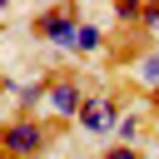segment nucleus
<instances>
[{
  "label": "nucleus",
  "instance_id": "nucleus-1",
  "mask_svg": "<svg viewBox=\"0 0 159 159\" xmlns=\"http://www.w3.org/2000/svg\"><path fill=\"white\" fill-rule=\"evenodd\" d=\"M50 124L45 119H35V114H15V119H5V129H0V149H5V159H45L50 154Z\"/></svg>",
  "mask_w": 159,
  "mask_h": 159
},
{
  "label": "nucleus",
  "instance_id": "nucleus-2",
  "mask_svg": "<svg viewBox=\"0 0 159 159\" xmlns=\"http://www.w3.org/2000/svg\"><path fill=\"white\" fill-rule=\"evenodd\" d=\"M84 15L80 5H55V10H40L35 15V40L45 45H60V50H75V35H80Z\"/></svg>",
  "mask_w": 159,
  "mask_h": 159
},
{
  "label": "nucleus",
  "instance_id": "nucleus-3",
  "mask_svg": "<svg viewBox=\"0 0 159 159\" xmlns=\"http://www.w3.org/2000/svg\"><path fill=\"white\" fill-rule=\"evenodd\" d=\"M84 89H80V80L75 75H55L50 80V99H45V109L55 114V119H65V124H75L80 119V109H84Z\"/></svg>",
  "mask_w": 159,
  "mask_h": 159
},
{
  "label": "nucleus",
  "instance_id": "nucleus-4",
  "mask_svg": "<svg viewBox=\"0 0 159 159\" xmlns=\"http://www.w3.org/2000/svg\"><path fill=\"white\" fill-rule=\"evenodd\" d=\"M119 119H124V109H119V99H114V94H89L75 124H80L84 134H114V129H119Z\"/></svg>",
  "mask_w": 159,
  "mask_h": 159
},
{
  "label": "nucleus",
  "instance_id": "nucleus-5",
  "mask_svg": "<svg viewBox=\"0 0 159 159\" xmlns=\"http://www.w3.org/2000/svg\"><path fill=\"white\" fill-rule=\"evenodd\" d=\"M50 80L55 75H35V80H5V94L15 99V114H35L50 99Z\"/></svg>",
  "mask_w": 159,
  "mask_h": 159
},
{
  "label": "nucleus",
  "instance_id": "nucleus-6",
  "mask_svg": "<svg viewBox=\"0 0 159 159\" xmlns=\"http://www.w3.org/2000/svg\"><path fill=\"white\" fill-rule=\"evenodd\" d=\"M134 80H139V84H144L149 94L159 89V50H144V55L134 60Z\"/></svg>",
  "mask_w": 159,
  "mask_h": 159
},
{
  "label": "nucleus",
  "instance_id": "nucleus-7",
  "mask_svg": "<svg viewBox=\"0 0 159 159\" xmlns=\"http://www.w3.org/2000/svg\"><path fill=\"white\" fill-rule=\"evenodd\" d=\"M99 50H104V30H99L94 20H84L80 35H75V55H99Z\"/></svg>",
  "mask_w": 159,
  "mask_h": 159
},
{
  "label": "nucleus",
  "instance_id": "nucleus-8",
  "mask_svg": "<svg viewBox=\"0 0 159 159\" xmlns=\"http://www.w3.org/2000/svg\"><path fill=\"white\" fill-rule=\"evenodd\" d=\"M139 129H144V114H124L114 134H119V144H129V149H134V139H139Z\"/></svg>",
  "mask_w": 159,
  "mask_h": 159
},
{
  "label": "nucleus",
  "instance_id": "nucleus-9",
  "mask_svg": "<svg viewBox=\"0 0 159 159\" xmlns=\"http://www.w3.org/2000/svg\"><path fill=\"white\" fill-rule=\"evenodd\" d=\"M114 20H119V25H139V20H144V5H134V0H119V5H114Z\"/></svg>",
  "mask_w": 159,
  "mask_h": 159
},
{
  "label": "nucleus",
  "instance_id": "nucleus-10",
  "mask_svg": "<svg viewBox=\"0 0 159 159\" xmlns=\"http://www.w3.org/2000/svg\"><path fill=\"white\" fill-rule=\"evenodd\" d=\"M99 159H144V154H139V149H129V144H109Z\"/></svg>",
  "mask_w": 159,
  "mask_h": 159
},
{
  "label": "nucleus",
  "instance_id": "nucleus-11",
  "mask_svg": "<svg viewBox=\"0 0 159 159\" xmlns=\"http://www.w3.org/2000/svg\"><path fill=\"white\" fill-rule=\"evenodd\" d=\"M144 30H159V5H144V20H139Z\"/></svg>",
  "mask_w": 159,
  "mask_h": 159
},
{
  "label": "nucleus",
  "instance_id": "nucleus-12",
  "mask_svg": "<svg viewBox=\"0 0 159 159\" xmlns=\"http://www.w3.org/2000/svg\"><path fill=\"white\" fill-rule=\"evenodd\" d=\"M149 109H154V114H159V89H154V94H149Z\"/></svg>",
  "mask_w": 159,
  "mask_h": 159
}]
</instances>
